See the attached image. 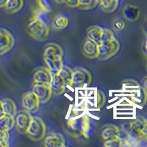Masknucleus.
Segmentation results:
<instances>
[{
    "label": "nucleus",
    "instance_id": "0eeeda50",
    "mask_svg": "<svg viewBox=\"0 0 147 147\" xmlns=\"http://www.w3.org/2000/svg\"><path fill=\"white\" fill-rule=\"evenodd\" d=\"M15 125L17 130L22 134H26L27 129L32 120V116L27 110H22L17 112L15 115Z\"/></svg>",
    "mask_w": 147,
    "mask_h": 147
},
{
    "label": "nucleus",
    "instance_id": "2eb2a0df",
    "mask_svg": "<svg viewBox=\"0 0 147 147\" xmlns=\"http://www.w3.org/2000/svg\"><path fill=\"white\" fill-rule=\"evenodd\" d=\"M63 56V50L60 46L55 43H49L45 46L43 57H61Z\"/></svg>",
    "mask_w": 147,
    "mask_h": 147
},
{
    "label": "nucleus",
    "instance_id": "7ed1b4c3",
    "mask_svg": "<svg viewBox=\"0 0 147 147\" xmlns=\"http://www.w3.org/2000/svg\"><path fill=\"white\" fill-rule=\"evenodd\" d=\"M47 133V127L44 122L38 116L32 118L26 135L33 141H41L44 140Z\"/></svg>",
    "mask_w": 147,
    "mask_h": 147
},
{
    "label": "nucleus",
    "instance_id": "a19ab883",
    "mask_svg": "<svg viewBox=\"0 0 147 147\" xmlns=\"http://www.w3.org/2000/svg\"><path fill=\"white\" fill-rule=\"evenodd\" d=\"M98 1H99V2H100V1H102V0H98Z\"/></svg>",
    "mask_w": 147,
    "mask_h": 147
},
{
    "label": "nucleus",
    "instance_id": "f03ea898",
    "mask_svg": "<svg viewBox=\"0 0 147 147\" xmlns=\"http://www.w3.org/2000/svg\"><path fill=\"white\" fill-rule=\"evenodd\" d=\"M50 32V26L32 16L27 22V33L38 41H45Z\"/></svg>",
    "mask_w": 147,
    "mask_h": 147
},
{
    "label": "nucleus",
    "instance_id": "c9c22d12",
    "mask_svg": "<svg viewBox=\"0 0 147 147\" xmlns=\"http://www.w3.org/2000/svg\"><path fill=\"white\" fill-rule=\"evenodd\" d=\"M7 2V0H0V7H5V4Z\"/></svg>",
    "mask_w": 147,
    "mask_h": 147
},
{
    "label": "nucleus",
    "instance_id": "bb28decb",
    "mask_svg": "<svg viewBox=\"0 0 147 147\" xmlns=\"http://www.w3.org/2000/svg\"><path fill=\"white\" fill-rule=\"evenodd\" d=\"M58 74L62 77L63 81L65 82V85H69L71 87V76H72V69L67 66H63L62 69L58 72Z\"/></svg>",
    "mask_w": 147,
    "mask_h": 147
},
{
    "label": "nucleus",
    "instance_id": "39448f33",
    "mask_svg": "<svg viewBox=\"0 0 147 147\" xmlns=\"http://www.w3.org/2000/svg\"><path fill=\"white\" fill-rule=\"evenodd\" d=\"M91 81V74L86 69L82 67H77L72 69L71 87L90 85Z\"/></svg>",
    "mask_w": 147,
    "mask_h": 147
},
{
    "label": "nucleus",
    "instance_id": "1a4fd4ad",
    "mask_svg": "<svg viewBox=\"0 0 147 147\" xmlns=\"http://www.w3.org/2000/svg\"><path fill=\"white\" fill-rule=\"evenodd\" d=\"M22 106L24 109L30 113H36L39 108V99L33 92H27L24 94L22 99Z\"/></svg>",
    "mask_w": 147,
    "mask_h": 147
},
{
    "label": "nucleus",
    "instance_id": "f8f14e48",
    "mask_svg": "<svg viewBox=\"0 0 147 147\" xmlns=\"http://www.w3.org/2000/svg\"><path fill=\"white\" fill-rule=\"evenodd\" d=\"M44 144L46 147H64L65 140L60 133L51 132L45 138Z\"/></svg>",
    "mask_w": 147,
    "mask_h": 147
},
{
    "label": "nucleus",
    "instance_id": "f704fd0d",
    "mask_svg": "<svg viewBox=\"0 0 147 147\" xmlns=\"http://www.w3.org/2000/svg\"><path fill=\"white\" fill-rule=\"evenodd\" d=\"M65 3L70 7H78L79 0H66Z\"/></svg>",
    "mask_w": 147,
    "mask_h": 147
},
{
    "label": "nucleus",
    "instance_id": "f257e3e1",
    "mask_svg": "<svg viewBox=\"0 0 147 147\" xmlns=\"http://www.w3.org/2000/svg\"><path fill=\"white\" fill-rule=\"evenodd\" d=\"M124 129L131 138L140 145V142H147V119L139 116L135 120L123 124Z\"/></svg>",
    "mask_w": 147,
    "mask_h": 147
},
{
    "label": "nucleus",
    "instance_id": "6ab92c4d",
    "mask_svg": "<svg viewBox=\"0 0 147 147\" xmlns=\"http://www.w3.org/2000/svg\"><path fill=\"white\" fill-rule=\"evenodd\" d=\"M84 118H85V115H82V116H80V117L70 118L68 121V123H67L68 127L73 132H79L81 135Z\"/></svg>",
    "mask_w": 147,
    "mask_h": 147
},
{
    "label": "nucleus",
    "instance_id": "20e7f679",
    "mask_svg": "<svg viewBox=\"0 0 147 147\" xmlns=\"http://www.w3.org/2000/svg\"><path fill=\"white\" fill-rule=\"evenodd\" d=\"M120 49V44L117 39L114 38L108 41L103 42L98 45L99 56L100 60H107L116 55Z\"/></svg>",
    "mask_w": 147,
    "mask_h": 147
},
{
    "label": "nucleus",
    "instance_id": "5701e85b",
    "mask_svg": "<svg viewBox=\"0 0 147 147\" xmlns=\"http://www.w3.org/2000/svg\"><path fill=\"white\" fill-rule=\"evenodd\" d=\"M69 24V19L65 15L60 14L54 18L52 22V26L55 30H61L65 29Z\"/></svg>",
    "mask_w": 147,
    "mask_h": 147
},
{
    "label": "nucleus",
    "instance_id": "ea45409f",
    "mask_svg": "<svg viewBox=\"0 0 147 147\" xmlns=\"http://www.w3.org/2000/svg\"><path fill=\"white\" fill-rule=\"evenodd\" d=\"M66 0H55V2L57 3H65Z\"/></svg>",
    "mask_w": 147,
    "mask_h": 147
},
{
    "label": "nucleus",
    "instance_id": "473e14b6",
    "mask_svg": "<svg viewBox=\"0 0 147 147\" xmlns=\"http://www.w3.org/2000/svg\"><path fill=\"white\" fill-rule=\"evenodd\" d=\"M105 95L104 94L103 92L101 90H98L96 93V107L98 108H101L103 107L105 104Z\"/></svg>",
    "mask_w": 147,
    "mask_h": 147
},
{
    "label": "nucleus",
    "instance_id": "c756f323",
    "mask_svg": "<svg viewBox=\"0 0 147 147\" xmlns=\"http://www.w3.org/2000/svg\"><path fill=\"white\" fill-rule=\"evenodd\" d=\"M115 38V35H114L113 32L111 30L107 28H102V36H101V43L113 40Z\"/></svg>",
    "mask_w": 147,
    "mask_h": 147
},
{
    "label": "nucleus",
    "instance_id": "9b49d317",
    "mask_svg": "<svg viewBox=\"0 0 147 147\" xmlns=\"http://www.w3.org/2000/svg\"><path fill=\"white\" fill-rule=\"evenodd\" d=\"M82 50L83 55L87 58H98V56H99L98 44L88 38H86L82 43Z\"/></svg>",
    "mask_w": 147,
    "mask_h": 147
},
{
    "label": "nucleus",
    "instance_id": "412c9836",
    "mask_svg": "<svg viewBox=\"0 0 147 147\" xmlns=\"http://www.w3.org/2000/svg\"><path fill=\"white\" fill-rule=\"evenodd\" d=\"M24 0H7L5 4V9L8 13H16L22 10Z\"/></svg>",
    "mask_w": 147,
    "mask_h": 147
},
{
    "label": "nucleus",
    "instance_id": "4c0bfd02",
    "mask_svg": "<svg viewBox=\"0 0 147 147\" xmlns=\"http://www.w3.org/2000/svg\"><path fill=\"white\" fill-rule=\"evenodd\" d=\"M4 115V111H3V109H2V102H1V100H0V116H2V115Z\"/></svg>",
    "mask_w": 147,
    "mask_h": 147
},
{
    "label": "nucleus",
    "instance_id": "423d86ee",
    "mask_svg": "<svg viewBox=\"0 0 147 147\" xmlns=\"http://www.w3.org/2000/svg\"><path fill=\"white\" fill-rule=\"evenodd\" d=\"M15 45V39L8 30L0 28V55L7 53Z\"/></svg>",
    "mask_w": 147,
    "mask_h": 147
},
{
    "label": "nucleus",
    "instance_id": "393cba45",
    "mask_svg": "<svg viewBox=\"0 0 147 147\" xmlns=\"http://www.w3.org/2000/svg\"><path fill=\"white\" fill-rule=\"evenodd\" d=\"M33 16L37 19H38L39 21H40V22H44L47 25L50 26L51 20L49 18V12L47 11V10L38 7L34 12Z\"/></svg>",
    "mask_w": 147,
    "mask_h": 147
},
{
    "label": "nucleus",
    "instance_id": "a211bd4d",
    "mask_svg": "<svg viewBox=\"0 0 147 147\" xmlns=\"http://www.w3.org/2000/svg\"><path fill=\"white\" fill-rule=\"evenodd\" d=\"M102 32V27L99 26H92L87 30V38L99 45L101 44Z\"/></svg>",
    "mask_w": 147,
    "mask_h": 147
},
{
    "label": "nucleus",
    "instance_id": "7c9ffc66",
    "mask_svg": "<svg viewBox=\"0 0 147 147\" xmlns=\"http://www.w3.org/2000/svg\"><path fill=\"white\" fill-rule=\"evenodd\" d=\"M10 134L9 131H0V147H6L9 146Z\"/></svg>",
    "mask_w": 147,
    "mask_h": 147
},
{
    "label": "nucleus",
    "instance_id": "4468645a",
    "mask_svg": "<svg viewBox=\"0 0 147 147\" xmlns=\"http://www.w3.org/2000/svg\"><path fill=\"white\" fill-rule=\"evenodd\" d=\"M43 59L52 74H57L64 66L61 57H43Z\"/></svg>",
    "mask_w": 147,
    "mask_h": 147
},
{
    "label": "nucleus",
    "instance_id": "c85d7f7f",
    "mask_svg": "<svg viewBox=\"0 0 147 147\" xmlns=\"http://www.w3.org/2000/svg\"><path fill=\"white\" fill-rule=\"evenodd\" d=\"M104 146L105 147H121L123 146V141L119 137H115L110 138L108 140H104Z\"/></svg>",
    "mask_w": 147,
    "mask_h": 147
},
{
    "label": "nucleus",
    "instance_id": "9d476101",
    "mask_svg": "<svg viewBox=\"0 0 147 147\" xmlns=\"http://www.w3.org/2000/svg\"><path fill=\"white\" fill-rule=\"evenodd\" d=\"M52 72L47 67H38L34 70L32 79L35 83L50 85L52 81Z\"/></svg>",
    "mask_w": 147,
    "mask_h": 147
},
{
    "label": "nucleus",
    "instance_id": "a878e982",
    "mask_svg": "<svg viewBox=\"0 0 147 147\" xmlns=\"http://www.w3.org/2000/svg\"><path fill=\"white\" fill-rule=\"evenodd\" d=\"M93 133H94V130L90 125V119L87 115H85L82 131H81V136H84L85 138H88L90 136H92Z\"/></svg>",
    "mask_w": 147,
    "mask_h": 147
},
{
    "label": "nucleus",
    "instance_id": "b1692460",
    "mask_svg": "<svg viewBox=\"0 0 147 147\" xmlns=\"http://www.w3.org/2000/svg\"><path fill=\"white\" fill-rule=\"evenodd\" d=\"M119 0H102L99 2L101 9L105 13H113L117 9Z\"/></svg>",
    "mask_w": 147,
    "mask_h": 147
},
{
    "label": "nucleus",
    "instance_id": "79ce46f5",
    "mask_svg": "<svg viewBox=\"0 0 147 147\" xmlns=\"http://www.w3.org/2000/svg\"><path fill=\"white\" fill-rule=\"evenodd\" d=\"M146 65H147V59H146Z\"/></svg>",
    "mask_w": 147,
    "mask_h": 147
},
{
    "label": "nucleus",
    "instance_id": "aec40b11",
    "mask_svg": "<svg viewBox=\"0 0 147 147\" xmlns=\"http://www.w3.org/2000/svg\"><path fill=\"white\" fill-rule=\"evenodd\" d=\"M15 126V118L13 116L5 115L0 116V131L10 132Z\"/></svg>",
    "mask_w": 147,
    "mask_h": 147
},
{
    "label": "nucleus",
    "instance_id": "72a5a7b5",
    "mask_svg": "<svg viewBox=\"0 0 147 147\" xmlns=\"http://www.w3.org/2000/svg\"><path fill=\"white\" fill-rule=\"evenodd\" d=\"M126 23L121 18H116L113 22V27L115 30H123L125 28Z\"/></svg>",
    "mask_w": 147,
    "mask_h": 147
},
{
    "label": "nucleus",
    "instance_id": "ddd939ff",
    "mask_svg": "<svg viewBox=\"0 0 147 147\" xmlns=\"http://www.w3.org/2000/svg\"><path fill=\"white\" fill-rule=\"evenodd\" d=\"M52 81L50 83V88L52 90V94L55 95H60L65 92V82L62 77L57 74H52Z\"/></svg>",
    "mask_w": 147,
    "mask_h": 147
},
{
    "label": "nucleus",
    "instance_id": "2f4dec72",
    "mask_svg": "<svg viewBox=\"0 0 147 147\" xmlns=\"http://www.w3.org/2000/svg\"><path fill=\"white\" fill-rule=\"evenodd\" d=\"M52 0H37L39 7L41 9L50 12L52 7Z\"/></svg>",
    "mask_w": 147,
    "mask_h": 147
},
{
    "label": "nucleus",
    "instance_id": "6e6552de",
    "mask_svg": "<svg viewBox=\"0 0 147 147\" xmlns=\"http://www.w3.org/2000/svg\"><path fill=\"white\" fill-rule=\"evenodd\" d=\"M32 92L35 94L40 103L45 104L50 100L52 96L50 85H44L34 82L32 85Z\"/></svg>",
    "mask_w": 147,
    "mask_h": 147
},
{
    "label": "nucleus",
    "instance_id": "dca6fc26",
    "mask_svg": "<svg viewBox=\"0 0 147 147\" xmlns=\"http://www.w3.org/2000/svg\"><path fill=\"white\" fill-rule=\"evenodd\" d=\"M140 9L135 5H127L123 9V15L127 20L130 22H135L138 20L140 16Z\"/></svg>",
    "mask_w": 147,
    "mask_h": 147
},
{
    "label": "nucleus",
    "instance_id": "f3484780",
    "mask_svg": "<svg viewBox=\"0 0 147 147\" xmlns=\"http://www.w3.org/2000/svg\"><path fill=\"white\" fill-rule=\"evenodd\" d=\"M1 102H2L4 114L15 117L17 113V107L15 102L9 98H4L1 100Z\"/></svg>",
    "mask_w": 147,
    "mask_h": 147
},
{
    "label": "nucleus",
    "instance_id": "cd10ccee",
    "mask_svg": "<svg viewBox=\"0 0 147 147\" xmlns=\"http://www.w3.org/2000/svg\"><path fill=\"white\" fill-rule=\"evenodd\" d=\"M99 4L98 0H79V8L82 10H91Z\"/></svg>",
    "mask_w": 147,
    "mask_h": 147
},
{
    "label": "nucleus",
    "instance_id": "58836bf2",
    "mask_svg": "<svg viewBox=\"0 0 147 147\" xmlns=\"http://www.w3.org/2000/svg\"><path fill=\"white\" fill-rule=\"evenodd\" d=\"M144 49H145L146 52L147 53V36L146 37L145 40H144Z\"/></svg>",
    "mask_w": 147,
    "mask_h": 147
},
{
    "label": "nucleus",
    "instance_id": "4be33fe9",
    "mask_svg": "<svg viewBox=\"0 0 147 147\" xmlns=\"http://www.w3.org/2000/svg\"><path fill=\"white\" fill-rule=\"evenodd\" d=\"M119 129V127H118L117 126L113 125V124H107V125L105 126L102 129V133H101L102 139L104 140H106L117 136Z\"/></svg>",
    "mask_w": 147,
    "mask_h": 147
},
{
    "label": "nucleus",
    "instance_id": "e433bc0d",
    "mask_svg": "<svg viewBox=\"0 0 147 147\" xmlns=\"http://www.w3.org/2000/svg\"><path fill=\"white\" fill-rule=\"evenodd\" d=\"M144 87L146 90H147V75L144 79Z\"/></svg>",
    "mask_w": 147,
    "mask_h": 147
}]
</instances>
